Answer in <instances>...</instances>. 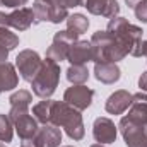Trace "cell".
<instances>
[{
	"instance_id": "14",
	"label": "cell",
	"mask_w": 147,
	"mask_h": 147,
	"mask_svg": "<svg viewBox=\"0 0 147 147\" xmlns=\"http://www.w3.org/2000/svg\"><path fill=\"white\" fill-rule=\"evenodd\" d=\"M12 123L16 125V130H17V134H19V137H21L22 140L33 139V137L36 135V132H38L36 120H34L33 116H29L28 113L22 115V116H19V118H16Z\"/></svg>"
},
{
	"instance_id": "12",
	"label": "cell",
	"mask_w": 147,
	"mask_h": 147,
	"mask_svg": "<svg viewBox=\"0 0 147 147\" xmlns=\"http://www.w3.org/2000/svg\"><path fill=\"white\" fill-rule=\"evenodd\" d=\"M134 96L127 91H116L115 94H111L106 101V111L111 115H121L125 110H128V106L132 105Z\"/></svg>"
},
{
	"instance_id": "22",
	"label": "cell",
	"mask_w": 147,
	"mask_h": 147,
	"mask_svg": "<svg viewBox=\"0 0 147 147\" xmlns=\"http://www.w3.org/2000/svg\"><path fill=\"white\" fill-rule=\"evenodd\" d=\"M110 0H84V7H87V10L91 14H96V16H103L106 5H108Z\"/></svg>"
},
{
	"instance_id": "13",
	"label": "cell",
	"mask_w": 147,
	"mask_h": 147,
	"mask_svg": "<svg viewBox=\"0 0 147 147\" xmlns=\"http://www.w3.org/2000/svg\"><path fill=\"white\" fill-rule=\"evenodd\" d=\"M10 121H14L16 118L22 116L28 113V108H29V103H31V94L28 91H19L16 94L10 96Z\"/></svg>"
},
{
	"instance_id": "16",
	"label": "cell",
	"mask_w": 147,
	"mask_h": 147,
	"mask_svg": "<svg viewBox=\"0 0 147 147\" xmlns=\"http://www.w3.org/2000/svg\"><path fill=\"white\" fill-rule=\"evenodd\" d=\"M96 79L105 82V84H113L120 79V69L115 63H96Z\"/></svg>"
},
{
	"instance_id": "36",
	"label": "cell",
	"mask_w": 147,
	"mask_h": 147,
	"mask_svg": "<svg viewBox=\"0 0 147 147\" xmlns=\"http://www.w3.org/2000/svg\"><path fill=\"white\" fill-rule=\"evenodd\" d=\"M67 147H70V146H67Z\"/></svg>"
},
{
	"instance_id": "32",
	"label": "cell",
	"mask_w": 147,
	"mask_h": 147,
	"mask_svg": "<svg viewBox=\"0 0 147 147\" xmlns=\"http://www.w3.org/2000/svg\"><path fill=\"white\" fill-rule=\"evenodd\" d=\"M142 55H146V57H147V41L142 43Z\"/></svg>"
},
{
	"instance_id": "33",
	"label": "cell",
	"mask_w": 147,
	"mask_h": 147,
	"mask_svg": "<svg viewBox=\"0 0 147 147\" xmlns=\"http://www.w3.org/2000/svg\"><path fill=\"white\" fill-rule=\"evenodd\" d=\"M91 147H103L101 144H94V146H91Z\"/></svg>"
},
{
	"instance_id": "28",
	"label": "cell",
	"mask_w": 147,
	"mask_h": 147,
	"mask_svg": "<svg viewBox=\"0 0 147 147\" xmlns=\"http://www.w3.org/2000/svg\"><path fill=\"white\" fill-rule=\"evenodd\" d=\"M139 86H140L142 91H147V72H144L142 75H140V79H139Z\"/></svg>"
},
{
	"instance_id": "29",
	"label": "cell",
	"mask_w": 147,
	"mask_h": 147,
	"mask_svg": "<svg viewBox=\"0 0 147 147\" xmlns=\"http://www.w3.org/2000/svg\"><path fill=\"white\" fill-rule=\"evenodd\" d=\"M125 2H127V5H128V7L135 9V7H137V5H139L140 2H144V0H125Z\"/></svg>"
},
{
	"instance_id": "25",
	"label": "cell",
	"mask_w": 147,
	"mask_h": 147,
	"mask_svg": "<svg viewBox=\"0 0 147 147\" xmlns=\"http://www.w3.org/2000/svg\"><path fill=\"white\" fill-rule=\"evenodd\" d=\"M57 5L63 7V9H69V7H77V5H82L84 0H55Z\"/></svg>"
},
{
	"instance_id": "11",
	"label": "cell",
	"mask_w": 147,
	"mask_h": 147,
	"mask_svg": "<svg viewBox=\"0 0 147 147\" xmlns=\"http://www.w3.org/2000/svg\"><path fill=\"white\" fill-rule=\"evenodd\" d=\"M127 118L135 121V123L146 125L147 123V94H144V92L134 94V99H132L130 111H128Z\"/></svg>"
},
{
	"instance_id": "20",
	"label": "cell",
	"mask_w": 147,
	"mask_h": 147,
	"mask_svg": "<svg viewBox=\"0 0 147 147\" xmlns=\"http://www.w3.org/2000/svg\"><path fill=\"white\" fill-rule=\"evenodd\" d=\"M12 140V121L5 115H0V142H10Z\"/></svg>"
},
{
	"instance_id": "6",
	"label": "cell",
	"mask_w": 147,
	"mask_h": 147,
	"mask_svg": "<svg viewBox=\"0 0 147 147\" xmlns=\"http://www.w3.org/2000/svg\"><path fill=\"white\" fill-rule=\"evenodd\" d=\"M92 98H94V91L86 87V86H74L69 87L65 91V96H63V101L67 105H70L75 110H86L91 103H92Z\"/></svg>"
},
{
	"instance_id": "5",
	"label": "cell",
	"mask_w": 147,
	"mask_h": 147,
	"mask_svg": "<svg viewBox=\"0 0 147 147\" xmlns=\"http://www.w3.org/2000/svg\"><path fill=\"white\" fill-rule=\"evenodd\" d=\"M16 60H17V69H19V74L22 75V79L28 82H33V79L36 77V74L41 69V63H43L39 55L33 50H24L17 55Z\"/></svg>"
},
{
	"instance_id": "7",
	"label": "cell",
	"mask_w": 147,
	"mask_h": 147,
	"mask_svg": "<svg viewBox=\"0 0 147 147\" xmlns=\"http://www.w3.org/2000/svg\"><path fill=\"white\" fill-rule=\"evenodd\" d=\"M92 135L99 144H111L116 139V127L110 118H98L94 121Z\"/></svg>"
},
{
	"instance_id": "31",
	"label": "cell",
	"mask_w": 147,
	"mask_h": 147,
	"mask_svg": "<svg viewBox=\"0 0 147 147\" xmlns=\"http://www.w3.org/2000/svg\"><path fill=\"white\" fill-rule=\"evenodd\" d=\"M5 19H7V14L0 12V26H5Z\"/></svg>"
},
{
	"instance_id": "3",
	"label": "cell",
	"mask_w": 147,
	"mask_h": 147,
	"mask_svg": "<svg viewBox=\"0 0 147 147\" xmlns=\"http://www.w3.org/2000/svg\"><path fill=\"white\" fill-rule=\"evenodd\" d=\"M58 79H60V67L51 58H46L41 63L39 72L36 74V77L31 82L33 92L39 98H50L58 86Z\"/></svg>"
},
{
	"instance_id": "23",
	"label": "cell",
	"mask_w": 147,
	"mask_h": 147,
	"mask_svg": "<svg viewBox=\"0 0 147 147\" xmlns=\"http://www.w3.org/2000/svg\"><path fill=\"white\" fill-rule=\"evenodd\" d=\"M118 12H120V5H118V2H116V0H110L108 5H106V9H105V12H103V16L113 19V17H116Z\"/></svg>"
},
{
	"instance_id": "8",
	"label": "cell",
	"mask_w": 147,
	"mask_h": 147,
	"mask_svg": "<svg viewBox=\"0 0 147 147\" xmlns=\"http://www.w3.org/2000/svg\"><path fill=\"white\" fill-rule=\"evenodd\" d=\"M33 140L36 147H57L62 142V132L55 125H45L43 128H38Z\"/></svg>"
},
{
	"instance_id": "15",
	"label": "cell",
	"mask_w": 147,
	"mask_h": 147,
	"mask_svg": "<svg viewBox=\"0 0 147 147\" xmlns=\"http://www.w3.org/2000/svg\"><path fill=\"white\" fill-rule=\"evenodd\" d=\"M19 79H17V74L14 70V65L10 63H0V92H5V91H10L17 86Z\"/></svg>"
},
{
	"instance_id": "35",
	"label": "cell",
	"mask_w": 147,
	"mask_h": 147,
	"mask_svg": "<svg viewBox=\"0 0 147 147\" xmlns=\"http://www.w3.org/2000/svg\"><path fill=\"white\" fill-rule=\"evenodd\" d=\"M0 3H2V0H0Z\"/></svg>"
},
{
	"instance_id": "27",
	"label": "cell",
	"mask_w": 147,
	"mask_h": 147,
	"mask_svg": "<svg viewBox=\"0 0 147 147\" xmlns=\"http://www.w3.org/2000/svg\"><path fill=\"white\" fill-rule=\"evenodd\" d=\"M7 55H9V48H7L3 43H0V63H5Z\"/></svg>"
},
{
	"instance_id": "26",
	"label": "cell",
	"mask_w": 147,
	"mask_h": 147,
	"mask_svg": "<svg viewBox=\"0 0 147 147\" xmlns=\"http://www.w3.org/2000/svg\"><path fill=\"white\" fill-rule=\"evenodd\" d=\"M28 0H2V5H5V7H21Z\"/></svg>"
},
{
	"instance_id": "19",
	"label": "cell",
	"mask_w": 147,
	"mask_h": 147,
	"mask_svg": "<svg viewBox=\"0 0 147 147\" xmlns=\"http://www.w3.org/2000/svg\"><path fill=\"white\" fill-rule=\"evenodd\" d=\"M51 106H53V101H41V103H38L36 106L33 108V115L36 116L38 121H41V123H50V115H51Z\"/></svg>"
},
{
	"instance_id": "9",
	"label": "cell",
	"mask_w": 147,
	"mask_h": 147,
	"mask_svg": "<svg viewBox=\"0 0 147 147\" xmlns=\"http://www.w3.org/2000/svg\"><path fill=\"white\" fill-rule=\"evenodd\" d=\"M67 60L72 65H84L86 62L92 60V46L91 41H75L67 55Z\"/></svg>"
},
{
	"instance_id": "34",
	"label": "cell",
	"mask_w": 147,
	"mask_h": 147,
	"mask_svg": "<svg viewBox=\"0 0 147 147\" xmlns=\"http://www.w3.org/2000/svg\"><path fill=\"white\" fill-rule=\"evenodd\" d=\"M0 147H5V144H2V142H0Z\"/></svg>"
},
{
	"instance_id": "10",
	"label": "cell",
	"mask_w": 147,
	"mask_h": 147,
	"mask_svg": "<svg viewBox=\"0 0 147 147\" xmlns=\"http://www.w3.org/2000/svg\"><path fill=\"white\" fill-rule=\"evenodd\" d=\"M33 19H34L33 9L22 7V9H19V10H16V12H12V14L7 16L5 26H10V28H14V29L24 31V29H28V28L31 26V22H34Z\"/></svg>"
},
{
	"instance_id": "4",
	"label": "cell",
	"mask_w": 147,
	"mask_h": 147,
	"mask_svg": "<svg viewBox=\"0 0 147 147\" xmlns=\"http://www.w3.org/2000/svg\"><path fill=\"white\" fill-rule=\"evenodd\" d=\"M77 34H74L70 31H60V33H57L55 38H53V43H51V46L48 48V58H51L53 62H62V60H65L67 58V55H69V50H70V46H72L74 43L77 41Z\"/></svg>"
},
{
	"instance_id": "18",
	"label": "cell",
	"mask_w": 147,
	"mask_h": 147,
	"mask_svg": "<svg viewBox=\"0 0 147 147\" xmlns=\"http://www.w3.org/2000/svg\"><path fill=\"white\" fill-rule=\"evenodd\" d=\"M67 79H69L70 82H74L75 86L84 84V82L89 79L87 67H86V65H72V67L67 70Z\"/></svg>"
},
{
	"instance_id": "2",
	"label": "cell",
	"mask_w": 147,
	"mask_h": 147,
	"mask_svg": "<svg viewBox=\"0 0 147 147\" xmlns=\"http://www.w3.org/2000/svg\"><path fill=\"white\" fill-rule=\"evenodd\" d=\"M50 125L55 127H63L67 135L74 140H80L84 137V123L82 116L79 115V110L72 108L70 105L53 101L51 115H50Z\"/></svg>"
},
{
	"instance_id": "24",
	"label": "cell",
	"mask_w": 147,
	"mask_h": 147,
	"mask_svg": "<svg viewBox=\"0 0 147 147\" xmlns=\"http://www.w3.org/2000/svg\"><path fill=\"white\" fill-rule=\"evenodd\" d=\"M134 10H135V16H137V19H139V21L147 22V0L140 2Z\"/></svg>"
},
{
	"instance_id": "30",
	"label": "cell",
	"mask_w": 147,
	"mask_h": 147,
	"mask_svg": "<svg viewBox=\"0 0 147 147\" xmlns=\"http://www.w3.org/2000/svg\"><path fill=\"white\" fill-rule=\"evenodd\" d=\"M21 147H36V144H34V140H33V139H29V140H24Z\"/></svg>"
},
{
	"instance_id": "17",
	"label": "cell",
	"mask_w": 147,
	"mask_h": 147,
	"mask_svg": "<svg viewBox=\"0 0 147 147\" xmlns=\"http://www.w3.org/2000/svg\"><path fill=\"white\" fill-rule=\"evenodd\" d=\"M89 28V21L86 19V16L82 14H74L70 17H67V31H70L74 34L80 36L82 33H86Z\"/></svg>"
},
{
	"instance_id": "21",
	"label": "cell",
	"mask_w": 147,
	"mask_h": 147,
	"mask_svg": "<svg viewBox=\"0 0 147 147\" xmlns=\"http://www.w3.org/2000/svg\"><path fill=\"white\" fill-rule=\"evenodd\" d=\"M0 43H3L9 48V51H10V50H14L19 45V38L14 33H10L9 29H5V26H0Z\"/></svg>"
},
{
	"instance_id": "1",
	"label": "cell",
	"mask_w": 147,
	"mask_h": 147,
	"mask_svg": "<svg viewBox=\"0 0 147 147\" xmlns=\"http://www.w3.org/2000/svg\"><path fill=\"white\" fill-rule=\"evenodd\" d=\"M92 60L96 63H115L128 55L125 46L108 31H98L91 38Z\"/></svg>"
}]
</instances>
